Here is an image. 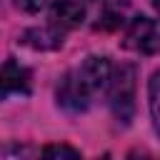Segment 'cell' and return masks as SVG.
Segmentation results:
<instances>
[{"mask_svg": "<svg viewBox=\"0 0 160 160\" xmlns=\"http://www.w3.org/2000/svg\"><path fill=\"white\" fill-rule=\"evenodd\" d=\"M112 62L105 55H90L78 68L68 70L55 88L58 105L68 112H82L90 108L92 98L100 92H108L110 78H112Z\"/></svg>", "mask_w": 160, "mask_h": 160, "instance_id": "1", "label": "cell"}, {"mask_svg": "<svg viewBox=\"0 0 160 160\" xmlns=\"http://www.w3.org/2000/svg\"><path fill=\"white\" fill-rule=\"evenodd\" d=\"M138 72L135 65H120L112 70L110 85H108V105L118 122L128 125L135 115V82Z\"/></svg>", "mask_w": 160, "mask_h": 160, "instance_id": "2", "label": "cell"}, {"mask_svg": "<svg viewBox=\"0 0 160 160\" xmlns=\"http://www.w3.org/2000/svg\"><path fill=\"white\" fill-rule=\"evenodd\" d=\"M122 48L138 55H160V20L145 15L130 20L122 35Z\"/></svg>", "mask_w": 160, "mask_h": 160, "instance_id": "3", "label": "cell"}, {"mask_svg": "<svg viewBox=\"0 0 160 160\" xmlns=\"http://www.w3.org/2000/svg\"><path fill=\"white\" fill-rule=\"evenodd\" d=\"M88 0H52L50 2V22L60 30H72L85 22Z\"/></svg>", "mask_w": 160, "mask_h": 160, "instance_id": "4", "label": "cell"}, {"mask_svg": "<svg viewBox=\"0 0 160 160\" xmlns=\"http://www.w3.org/2000/svg\"><path fill=\"white\" fill-rule=\"evenodd\" d=\"M2 98L10 95H28L30 92V70L25 65H20L15 58H8L2 65Z\"/></svg>", "mask_w": 160, "mask_h": 160, "instance_id": "5", "label": "cell"}, {"mask_svg": "<svg viewBox=\"0 0 160 160\" xmlns=\"http://www.w3.org/2000/svg\"><path fill=\"white\" fill-rule=\"evenodd\" d=\"M62 38H65V30L55 28L52 22H48L45 28H32L22 35L25 45H30L35 50H55L62 45Z\"/></svg>", "mask_w": 160, "mask_h": 160, "instance_id": "6", "label": "cell"}, {"mask_svg": "<svg viewBox=\"0 0 160 160\" xmlns=\"http://www.w3.org/2000/svg\"><path fill=\"white\" fill-rule=\"evenodd\" d=\"M148 105H150V118H152L155 132L160 135V70H155L148 82Z\"/></svg>", "mask_w": 160, "mask_h": 160, "instance_id": "7", "label": "cell"}, {"mask_svg": "<svg viewBox=\"0 0 160 160\" xmlns=\"http://www.w3.org/2000/svg\"><path fill=\"white\" fill-rule=\"evenodd\" d=\"M40 155L48 158V160H55V158H72V160H78L80 158V150H75L70 145H48V148H42Z\"/></svg>", "mask_w": 160, "mask_h": 160, "instance_id": "8", "label": "cell"}, {"mask_svg": "<svg viewBox=\"0 0 160 160\" xmlns=\"http://www.w3.org/2000/svg\"><path fill=\"white\" fill-rule=\"evenodd\" d=\"M15 5L22 10V12H40L42 10V5H45V0H15Z\"/></svg>", "mask_w": 160, "mask_h": 160, "instance_id": "9", "label": "cell"}, {"mask_svg": "<svg viewBox=\"0 0 160 160\" xmlns=\"http://www.w3.org/2000/svg\"><path fill=\"white\" fill-rule=\"evenodd\" d=\"M88 2H98V5H102V10H105V8H110L115 0H88Z\"/></svg>", "mask_w": 160, "mask_h": 160, "instance_id": "10", "label": "cell"}, {"mask_svg": "<svg viewBox=\"0 0 160 160\" xmlns=\"http://www.w3.org/2000/svg\"><path fill=\"white\" fill-rule=\"evenodd\" d=\"M152 5H155V10L160 12V0H152Z\"/></svg>", "mask_w": 160, "mask_h": 160, "instance_id": "11", "label": "cell"}]
</instances>
